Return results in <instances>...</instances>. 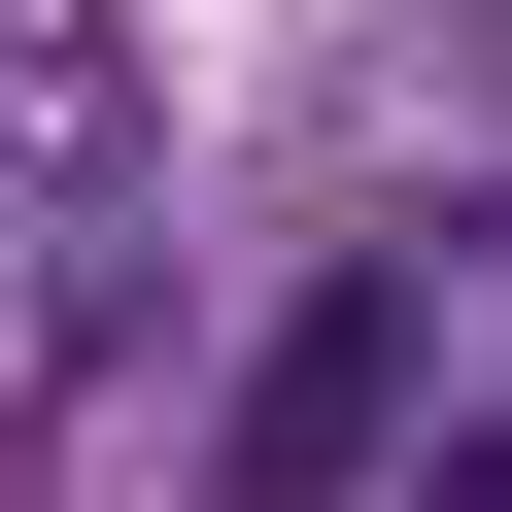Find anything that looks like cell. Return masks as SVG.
Segmentation results:
<instances>
[{
  "instance_id": "obj_1",
  "label": "cell",
  "mask_w": 512,
  "mask_h": 512,
  "mask_svg": "<svg viewBox=\"0 0 512 512\" xmlns=\"http://www.w3.org/2000/svg\"><path fill=\"white\" fill-rule=\"evenodd\" d=\"M342 478H410V239L274 274V342H239V410H205V512H342Z\"/></svg>"
},
{
  "instance_id": "obj_2",
  "label": "cell",
  "mask_w": 512,
  "mask_h": 512,
  "mask_svg": "<svg viewBox=\"0 0 512 512\" xmlns=\"http://www.w3.org/2000/svg\"><path fill=\"white\" fill-rule=\"evenodd\" d=\"M410 512H512V410H444V444H410Z\"/></svg>"
}]
</instances>
